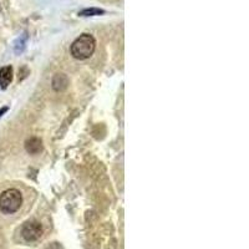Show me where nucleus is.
<instances>
[{
	"mask_svg": "<svg viewBox=\"0 0 249 249\" xmlns=\"http://www.w3.org/2000/svg\"><path fill=\"white\" fill-rule=\"evenodd\" d=\"M21 234H23L24 239L28 242L37 241L43 235V227H41V224L39 222H26L23 227Z\"/></svg>",
	"mask_w": 249,
	"mask_h": 249,
	"instance_id": "7ed1b4c3",
	"label": "nucleus"
},
{
	"mask_svg": "<svg viewBox=\"0 0 249 249\" xmlns=\"http://www.w3.org/2000/svg\"><path fill=\"white\" fill-rule=\"evenodd\" d=\"M23 204V196L18 190H6L0 195V211L5 214H13Z\"/></svg>",
	"mask_w": 249,
	"mask_h": 249,
	"instance_id": "f03ea898",
	"label": "nucleus"
},
{
	"mask_svg": "<svg viewBox=\"0 0 249 249\" xmlns=\"http://www.w3.org/2000/svg\"><path fill=\"white\" fill-rule=\"evenodd\" d=\"M69 85V79L66 75L64 74H57L55 75L53 79V89L55 91H62L65 90Z\"/></svg>",
	"mask_w": 249,
	"mask_h": 249,
	"instance_id": "39448f33",
	"label": "nucleus"
},
{
	"mask_svg": "<svg viewBox=\"0 0 249 249\" xmlns=\"http://www.w3.org/2000/svg\"><path fill=\"white\" fill-rule=\"evenodd\" d=\"M13 80V69L12 66H5L0 70V85L4 89L12 82Z\"/></svg>",
	"mask_w": 249,
	"mask_h": 249,
	"instance_id": "423d86ee",
	"label": "nucleus"
},
{
	"mask_svg": "<svg viewBox=\"0 0 249 249\" xmlns=\"http://www.w3.org/2000/svg\"><path fill=\"white\" fill-rule=\"evenodd\" d=\"M6 110H8V108H6V107H4V108H3V110L0 111V116H1V113H4V112H5V111H6Z\"/></svg>",
	"mask_w": 249,
	"mask_h": 249,
	"instance_id": "6e6552de",
	"label": "nucleus"
},
{
	"mask_svg": "<svg viewBox=\"0 0 249 249\" xmlns=\"http://www.w3.org/2000/svg\"><path fill=\"white\" fill-rule=\"evenodd\" d=\"M25 148L28 151V153H30V155H37V153L43 151V142H41L40 139L33 137V139L28 140L25 142Z\"/></svg>",
	"mask_w": 249,
	"mask_h": 249,
	"instance_id": "20e7f679",
	"label": "nucleus"
},
{
	"mask_svg": "<svg viewBox=\"0 0 249 249\" xmlns=\"http://www.w3.org/2000/svg\"><path fill=\"white\" fill-rule=\"evenodd\" d=\"M96 49V40L92 35L82 34L71 45V54L77 60H86Z\"/></svg>",
	"mask_w": 249,
	"mask_h": 249,
	"instance_id": "f257e3e1",
	"label": "nucleus"
},
{
	"mask_svg": "<svg viewBox=\"0 0 249 249\" xmlns=\"http://www.w3.org/2000/svg\"><path fill=\"white\" fill-rule=\"evenodd\" d=\"M100 14H104V10H101V9H95V8L85 9V10H82V12L80 13V15H82V17H93V15H100Z\"/></svg>",
	"mask_w": 249,
	"mask_h": 249,
	"instance_id": "0eeeda50",
	"label": "nucleus"
}]
</instances>
